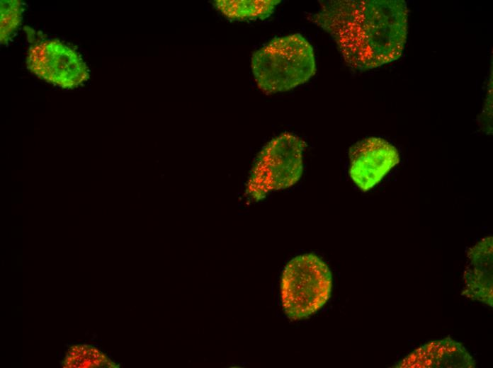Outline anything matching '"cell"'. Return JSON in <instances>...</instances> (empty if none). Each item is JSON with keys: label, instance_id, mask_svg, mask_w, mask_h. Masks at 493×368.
I'll return each instance as SVG.
<instances>
[{"label": "cell", "instance_id": "cell-10", "mask_svg": "<svg viewBox=\"0 0 493 368\" xmlns=\"http://www.w3.org/2000/svg\"><path fill=\"white\" fill-rule=\"evenodd\" d=\"M64 368H116L118 364L98 347L86 343L71 345L62 362Z\"/></svg>", "mask_w": 493, "mask_h": 368}, {"label": "cell", "instance_id": "cell-2", "mask_svg": "<svg viewBox=\"0 0 493 368\" xmlns=\"http://www.w3.org/2000/svg\"><path fill=\"white\" fill-rule=\"evenodd\" d=\"M251 68L254 81L263 92L287 91L314 75V50L298 33L275 38L253 54Z\"/></svg>", "mask_w": 493, "mask_h": 368}, {"label": "cell", "instance_id": "cell-4", "mask_svg": "<svg viewBox=\"0 0 493 368\" xmlns=\"http://www.w3.org/2000/svg\"><path fill=\"white\" fill-rule=\"evenodd\" d=\"M332 273L318 256L303 254L289 261L280 280L283 310L291 319L300 320L320 309L330 297Z\"/></svg>", "mask_w": 493, "mask_h": 368}, {"label": "cell", "instance_id": "cell-7", "mask_svg": "<svg viewBox=\"0 0 493 368\" xmlns=\"http://www.w3.org/2000/svg\"><path fill=\"white\" fill-rule=\"evenodd\" d=\"M468 257L463 295L492 307V237H485L470 248Z\"/></svg>", "mask_w": 493, "mask_h": 368}, {"label": "cell", "instance_id": "cell-6", "mask_svg": "<svg viewBox=\"0 0 493 368\" xmlns=\"http://www.w3.org/2000/svg\"><path fill=\"white\" fill-rule=\"evenodd\" d=\"M348 157L349 176L364 192L376 186L400 160L394 145L375 137L365 138L353 144Z\"/></svg>", "mask_w": 493, "mask_h": 368}, {"label": "cell", "instance_id": "cell-1", "mask_svg": "<svg viewBox=\"0 0 493 368\" xmlns=\"http://www.w3.org/2000/svg\"><path fill=\"white\" fill-rule=\"evenodd\" d=\"M408 13L402 0H330L306 17L332 37L348 66L366 71L402 55Z\"/></svg>", "mask_w": 493, "mask_h": 368}, {"label": "cell", "instance_id": "cell-11", "mask_svg": "<svg viewBox=\"0 0 493 368\" xmlns=\"http://www.w3.org/2000/svg\"><path fill=\"white\" fill-rule=\"evenodd\" d=\"M23 5L20 1H1V42H8L12 34L19 27L23 13Z\"/></svg>", "mask_w": 493, "mask_h": 368}, {"label": "cell", "instance_id": "cell-8", "mask_svg": "<svg viewBox=\"0 0 493 368\" xmlns=\"http://www.w3.org/2000/svg\"><path fill=\"white\" fill-rule=\"evenodd\" d=\"M422 368L475 367L472 357L463 345L449 337L424 346Z\"/></svg>", "mask_w": 493, "mask_h": 368}, {"label": "cell", "instance_id": "cell-5", "mask_svg": "<svg viewBox=\"0 0 493 368\" xmlns=\"http://www.w3.org/2000/svg\"><path fill=\"white\" fill-rule=\"evenodd\" d=\"M26 65L38 78L63 88H76L89 78L80 55L59 40H43L30 47Z\"/></svg>", "mask_w": 493, "mask_h": 368}, {"label": "cell", "instance_id": "cell-9", "mask_svg": "<svg viewBox=\"0 0 493 368\" xmlns=\"http://www.w3.org/2000/svg\"><path fill=\"white\" fill-rule=\"evenodd\" d=\"M278 0H217L215 7L232 21L264 20L275 11Z\"/></svg>", "mask_w": 493, "mask_h": 368}, {"label": "cell", "instance_id": "cell-3", "mask_svg": "<svg viewBox=\"0 0 493 368\" xmlns=\"http://www.w3.org/2000/svg\"><path fill=\"white\" fill-rule=\"evenodd\" d=\"M305 142L290 132L271 139L257 155L246 184V195L258 201L272 192L287 189L300 179Z\"/></svg>", "mask_w": 493, "mask_h": 368}]
</instances>
